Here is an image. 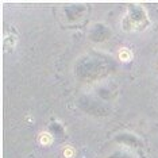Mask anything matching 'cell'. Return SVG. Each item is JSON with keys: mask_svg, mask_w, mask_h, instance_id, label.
<instances>
[{"mask_svg": "<svg viewBox=\"0 0 158 158\" xmlns=\"http://www.w3.org/2000/svg\"><path fill=\"white\" fill-rule=\"evenodd\" d=\"M118 57L122 62H130L132 60V52L128 48H122L118 52Z\"/></svg>", "mask_w": 158, "mask_h": 158, "instance_id": "7a4b0ae2", "label": "cell"}, {"mask_svg": "<svg viewBox=\"0 0 158 158\" xmlns=\"http://www.w3.org/2000/svg\"><path fill=\"white\" fill-rule=\"evenodd\" d=\"M54 141V138H53V135L50 134L49 131H42L39 132L38 135V142L41 146H50Z\"/></svg>", "mask_w": 158, "mask_h": 158, "instance_id": "6da1fadb", "label": "cell"}, {"mask_svg": "<svg viewBox=\"0 0 158 158\" xmlns=\"http://www.w3.org/2000/svg\"><path fill=\"white\" fill-rule=\"evenodd\" d=\"M62 156L65 157V158H74V157H76V149H74L73 146H70V145L64 146Z\"/></svg>", "mask_w": 158, "mask_h": 158, "instance_id": "3957f363", "label": "cell"}]
</instances>
